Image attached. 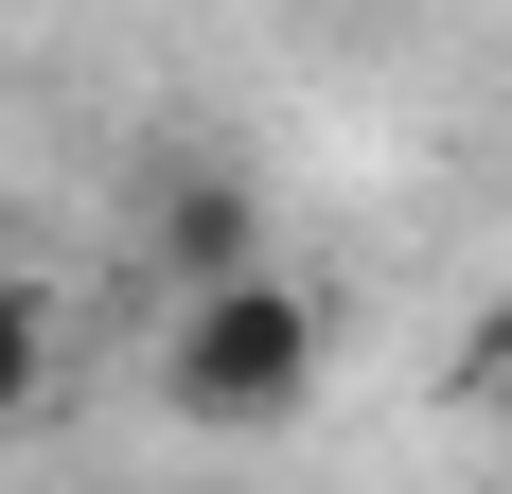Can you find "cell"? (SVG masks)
<instances>
[{"mask_svg": "<svg viewBox=\"0 0 512 494\" xmlns=\"http://www.w3.org/2000/svg\"><path fill=\"white\" fill-rule=\"evenodd\" d=\"M318 371H336V318L318 283L283 265H230V283H177V336H159V406L212 424V442H265V424H301Z\"/></svg>", "mask_w": 512, "mask_h": 494, "instance_id": "1", "label": "cell"}, {"mask_svg": "<svg viewBox=\"0 0 512 494\" xmlns=\"http://www.w3.org/2000/svg\"><path fill=\"white\" fill-rule=\"evenodd\" d=\"M159 265H177V283L265 265V195H248V177H177V195H159Z\"/></svg>", "mask_w": 512, "mask_h": 494, "instance_id": "2", "label": "cell"}, {"mask_svg": "<svg viewBox=\"0 0 512 494\" xmlns=\"http://www.w3.org/2000/svg\"><path fill=\"white\" fill-rule=\"evenodd\" d=\"M53 371H71V300L0 265V424H36V406H53Z\"/></svg>", "mask_w": 512, "mask_h": 494, "instance_id": "3", "label": "cell"}]
</instances>
